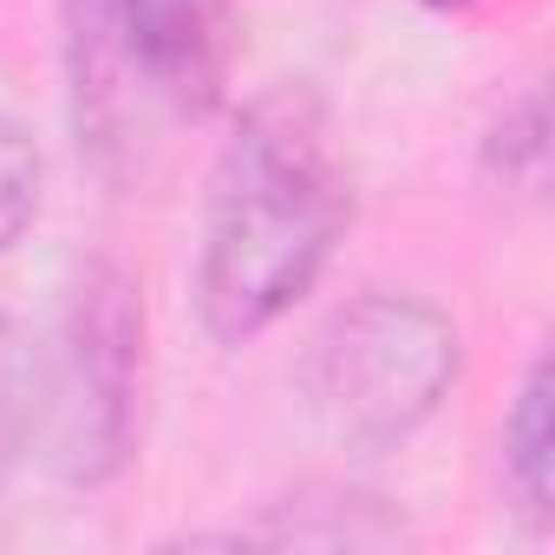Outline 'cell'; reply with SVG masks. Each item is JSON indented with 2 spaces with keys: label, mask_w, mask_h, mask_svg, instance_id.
<instances>
[{
  "label": "cell",
  "mask_w": 555,
  "mask_h": 555,
  "mask_svg": "<svg viewBox=\"0 0 555 555\" xmlns=\"http://www.w3.org/2000/svg\"><path fill=\"white\" fill-rule=\"evenodd\" d=\"M483 177L516 196L548 190V99L542 86H522L483 131Z\"/></svg>",
  "instance_id": "cell-8"
},
{
  "label": "cell",
  "mask_w": 555,
  "mask_h": 555,
  "mask_svg": "<svg viewBox=\"0 0 555 555\" xmlns=\"http://www.w3.org/2000/svg\"><path fill=\"white\" fill-rule=\"evenodd\" d=\"M464 379L457 321L399 288H366L340 301L301 353V405L314 431L347 457H386L418 438L451 386Z\"/></svg>",
  "instance_id": "cell-3"
},
{
  "label": "cell",
  "mask_w": 555,
  "mask_h": 555,
  "mask_svg": "<svg viewBox=\"0 0 555 555\" xmlns=\"http://www.w3.org/2000/svg\"><path fill=\"white\" fill-rule=\"evenodd\" d=\"M496 464H503V496L516 509L522 529H548L555 522V386H548V360L535 353L522 366V386L503 412V438H496Z\"/></svg>",
  "instance_id": "cell-6"
},
{
  "label": "cell",
  "mask_w": 555,
  "mask_h": 555,
  "mask_svg": "<svg viewBox=\"0 0 555 555\" xmlns=\"http://www.w3.org/2000/svg\"><path fill=\"white\" fill-rule=\"evenodd\" d=\"M144 392V288L112 255H92L60 288L53 334L40 340V444L53 477L105 490L138 451Z\"/></svg>",
  "instance_id": "cell-4"
},
{
  "label": "cell",
  "mask_w": 555,
  "mask_h": 555,
  "mask_svg": "<svg viewBox=\"0 0 555 555\" xmlns=\"http://www.w3.org/2000/svg\"><path fill=\"white\" fill-rule=\"evenodd\" d=\"M425 8H438V14H457V8H470V0H425Z\"/></svg>",
  "instance_id": "cell-10"
},
{
  "label": "cell",
  "mask_w": 555,
  "mask_h": 555,
  "mask_svg": "<svg viewBox=\"0 0 555 555\" xmlns=\"http://www.w3.org/2000/svg\"><path fill=\"white\" fill-rule=\"evenodd\" d=\"M353 222V164L314 86L288 79L229 125L196 235V321L216 347H242L295 314Z\"/></svg>",
  "instance_id": "cell-1"
},
{
  "label": "cell",
  "mask_w": 555,
  "mask_h": 555,
  "mask_svg": "<svg viewBox=\"0 0 555 555\" xmlns=\"http://www.w3.org/2000/svg\"><path fill=\"white\" fill-rule=\"evenodd\" d=\"M196 542H274V548H392V542H412V522L373 496V490H353V483H308L282 503H268L248 529H229V535H196Z\"/></svg>",
  "instance_id": "cell-5"
},
{
  "label": "cell",
  "mask_w": 555,
  "mask_h": 555,
  "mask_svg": "<svg viewBox=\"0 0 555 555\" xmlns=\"http://www.w3.org/2000/svg\"><path fill=\"white\" fill-rule=\"evenodd\" d=\"M40 444V334L0 308V490H8Z\"/></svg>",
  "instance_id": "cell-7"
},
{
  "label": "cell",
  "mask_w": 555,
  "mask_h": 555,
  "mask_svg": "<svg viewBox=\"0 0 555 555\" xmlns=\"http://www.w3.org/2000/svg\"><path fill=\"white\" fill-rule=\"evenodd\" d=\"M40 196H47V157L14 112H0V255L34 229Z\"/></svg>",
  "instance_id": "cell-9"
},
{
  "label": "cell",
  "mask_w": 555,
  "mask_h": 555,
  "mask_svg": "<svg viewBox=\"0 0 555 555\" xmlns=\"http://www.w3.org/2000/svg\"><path fill=\"white\" fill-rule=\"evenodd\" d=\"M242 60L235 0H60L66 125L105 183L222 112Z\"/></svg>",
  "instance_id": "cell-2"
}]
</instances>
